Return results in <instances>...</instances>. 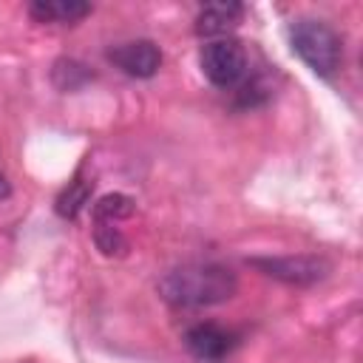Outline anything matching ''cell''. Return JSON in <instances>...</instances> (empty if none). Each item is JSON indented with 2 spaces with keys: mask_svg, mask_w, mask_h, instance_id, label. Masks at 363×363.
Returning a JSON list of instances; mask_svg holds the SVG:
<instances>
[{
  "mask_svg": "<svg viewBox=\"0 0 363 363\" xmlns=\"http://www.w3.org/2000/svg\"><path fill=\"white\" fill-rule=\"evenodd\" d=\"M94 241H96V247L102 250V255H122V252L128 250V241H125V235L119 233L116 224L96 221V227H94Z\"/></svg>",
  "mask_w": 363,
  "mask_h": 363,
  "instance_id": "8fae6325",
  "label": "cell"
},
{
  "mask_svg": "<svg viewBox=\"0 0 363 363\" xmlns=\"http://www.w3.org/2000/svg\"><path fill=\"white\" fill-rule=\"evenodd\" d=\"M289 43H292V51L318 77H332L337 71L340 57H343L340 37L323 20H298V23H292Z\"/></svg>",
  "mask_w": 363,
  "mask_h": 363,
  "instance_id": "7a4b0ae2",
  "label": "cell"
},
{
  "mask_svg": "<svg viewBox=\"0 0 363 363\" xmlns=\"http://www.w3.org/2000/svg\"><path fill=\"white\" fill-rule=\"evenodd\" d=\"M255 267H261L267 275L281 278L286 284H315L329 272V261L318 255H295V258H255Z\"/></svg>",
  "mask_w": 363,
  "mask_h": 363,
  "instance_id": "5b68a950",
  "label": "cell"
},
{
  "mask_svg": "<svg viewBox=\"0 0 363 363\" xmlns=\"http://www.w3.org/2000/svg\"><path fill=\"white\" fill-rule=\"evenodd\" d=\"M199 65L216 88H235L247 77V51L233 37L210 40L199 54Z\"/></svg>",
  "mask_w": 363,
  "mask_h": 363,
  "instance_id": "3957f363",
  "label": "cell"
},
{
  "mask_svg": "<svg viewBox=\"0 0 363 363\" xmlns=\"http://www.w3.org/2000/svg\"><path fill=\"white\" fill-rule=\"evenodd\" d=\"M244 17V6L235 0H218V3H207L199 17H196V34L207 37V40H221L230 31L238 28Z\"/></svg>",
  "mask_w": 363,
  "mask_h": 363,
  "instance_id": "52a82bcc",
  "label": "cell"
},
{
  "mask_svg": "<svg viewBox=\"0 0 363 363\" xmlns=\"http://www.w3.org/2000/svg\"><path fill=\"white\" fill-rule=\"evenodd\" d=\"M28 14L37 23H57V26H74L82 17L91 14L88 3L79 0H37L28 6Z\"/></svg>",
  "mask_w": 363,
  "mask_h": 363,
  "instance_id": "ba28073f",
  "label": "cell"
},
{
  "mask_svg": "<svg viewBox=\"0 0 363 363\" xmlns=\"http://www.w3.org/2000/svg\"><path fill=\"white\" fill-rule=\"evenodd\" d=\"M108 60L128 77H136V79H147L159 71L162 65V51L156 43L150 40H130V43H122V45H113L108 51Z\"/></svg>",
  "mask_w": 363,
  "mask_h": 363,
  "instance_id": "277c9868",
  "label": "cell"
},
{
  "mask_svg": "<svg viewBox=\"0 0 363 363\" xmlns=\"http://www.w3.org/2000/svg\"><path fill=\"white\" fill-rule=\"evenodd\" d=\"M130 213H133V199H128L122 193L102 196L94 204V221H105V224H116V221L128 218Z\"/></svg>",
  "mask_w": 363,
  "mask_h": 363,
  "instance_id": "9c48e42d",
  "label": "cell"
},
{
  "mask_svg": "<svg viewBox=\"0 0 363 363\" xmlns=\"http://www.w3.org/2000/svg\"><path fill=\"white\" fill-rule=\"evenodd\" d=\"M184 343L187 349L201 357V360H218L224 357L235 343H238V335L218 326V323H196L193 329H187L184 335Z\"/></svg>",
  "mask_w": 363,
  "mask_h": 363,
  "instance_id": "8992f818",
  "label": "cell"
},
{
  "mask_svg": "<svg viewBox=\"0 0 363 363\" xmlns=\"http://www.w3.org/2000/svg\"><path fill=\"white\" fill-rule=\"evenodd\" d=\"M235 272L221 264H184L162 275L159 295L179 309L224 303L235 295Z\"/></svg>",
  "mask_w": 363,
  "mask_h": 363,
  "instance_id": "6da1fadb",
  "label": "cell"
},
{
  "mask_svg": "<svg viewBox=\"0 0 363 363\" xmlns=\"http://www.w3.org/2000/svg\"><path fill=\"white\" fill-rule=\"evenodd\" d=\"M9 196H11V184H9L6 173L0 170V201H3V199H9Z\"/></svg>",
  "mask_w": 363,
  "mask_h": 363,
  "instance_id": "7c38bea8",
  "label": "cell"
},
{
  "mask_svg": "<svg viewBox=\"0 0 363 363\" xmlns=\"http://www.w3.org/2000/svg\"><path fill=\"white\" fill-rule=\"evenodd\" d=\"M88 193H91V184L77 179V182L68 184V190L57 199V213L65 216V218H77V213L88 204Z\"/></svg>",
  "mask_w": 363,
  "mask_h": 363,
  "instance_id": "30bf717a",
  "label": "cell"
}]
</instances>
